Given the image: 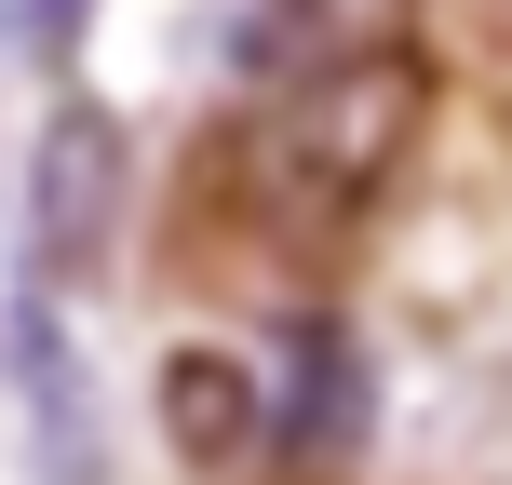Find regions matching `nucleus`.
<instances>
[{
  "instance_id": "obj_1",
  "label": "nucleus",
  "mask_w": 512,
  "mask_h": 485,
  "mask_svg": "<svg viewBox=\"0 0 512 485\" xmlns=\"http://www.w3.org/2000/svg\"><path fill=\"white\" fill-rule=\"evenodd\" d=\"M418 108H432L418 54H391V41H364V54H310V68L230 135L243 216H256L270 243H337L391 176H405Z\"/></svg>"
},
{
  "instance_id": "obj_2",
  "label": "nucleus",
  "mask_w": 512,
  "mask_h": 485,
  "mask_svg": "<svg viewBox=\"0 0 512 485\" xmlns=\"http://www.w3.org/2000/svg\"><path fill=\"white\" fill-rule=\"evenodd\" d=\"M108 203H122V135L108 108H54L41 122V176H27V243L54 283H81L108 256Z\"/></svg>"
},
{
  "instance_id": "obj_3",
  "label": "nucleus",
  "mask_w": 512,
  "mask_h": 485,
  "mask_svg": "<svg viewBox=\"0 0 512 485\" xmlns=\"http://www.w3.org/2000/svg\"><path fill=\"white\" fill-rule=\"evenodd\" d=\"M162 432H176L189 472H243L256 432H270V405H256V378L230 351H176V364H162Z\"/></svg>"
},
{
  "instance_id": "obj_4",
  "label": "nucleus",
  "mask_w": 512,
  "mask_h": 485,
  "mask_svg": "<svg viewBox=\"0 0 512 485\" xmlns=\"http://www.w3.org/2000/svg\"><path fill=\"white\" fill-rule=\"evenodd\" d=\"M418 0H270L256 14V54L270 68H310V54H364V41H391Z\"/></svg>"
},
{
  "instance_id": "obj_5",
  "label": "nucleus",
  "mask_w": 512,
  "mask_h": 485,
  "mask_svg": "<svg viewBox=\"0 0 512 485\" xmlns=\"http://www.w3.org/2000/svg\"><path fill=\"white\" fill-rule=\"evenodd\" d=\"M351 418H364L351 337H337V324H310V337H297V459H337V445H351Z\"/></svg>"
}]
</instances>
